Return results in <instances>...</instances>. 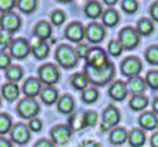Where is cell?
Masks as SVG:
<instances>
[{
	"mask_svg": "<svg viewBox=\"0 0 158 147\" xmlns=\"http://www.w3.org/2000/svg\"><path fill=\"white\" fill-rule=\"evenodd\" d=\"M16 0H0V13H11L16 6Z\"/></svg>",
	"mask_w": 158,
	"mask_h": 147,
	"instance_id": "42",
	"label": "cell"
},
{
	"mask_svg": "<svg viewBox=\"0 0 158 147\" xmlns=\"http://www.w3.org/2000/svg\"><path fill=\"white\" fill-rule=\"evenodd\" d=\"M0 147H13V145H11V142H10L8 139H5V138L0 136Z\"/></svg>",
	"mask_w": 158,
	"mask_h": 147,
	"instance_id": "51",
	"label": "cell"
},
{
	"mask_svg": "<svg viewBox=\"0 0 158 147\" xmlns=\"http://www.w3.org/2000/svg\"><path fill=\"white\" fill-rule=\"evenodd\" d=\"M39 81L42 84H47L48 87H51L53 84H56L59 81V70L56 65L53 63H45L39 68Z\"/></svg>",
	"mask_w": 158,
	"mask_h": 147,
	"instance_id": "5",
	"label": "cell"
},
{
	"mask_svg": "<svg viewBox=\"0 0 158 147\" xmlns=\"http://www.w3.org/2000/svg\"><path fill=\"white\" fill-rule=\"evenodd\" d=\"M70 138H71V130H70V127H67V125H56V127L51 130V139H53V142L57 144V145L67 144V142L70 141Z\"/></svg>",
	"mask_w": 158,
	"mask_h": 147,
	"instance_id": "14",
	"label": "cell"
},
{
	"mask_svg": "<svg viewBox=\"0 0 158 147\" xmlns=\"http://www.w3.org/2000/svg\"><path fill=\"white\" fill-rule=\"evenodd\" d=\"M146 60L152 65H158V47H149L146 50Z\"/></svg>",
	"mask_w": 158,
	"mask_h": 147,
	"instance_id": "36",
	"label": "cell"
},
{
	"mask_svg": "<svg viewBox=\"0 0 158 147\" xmlns=\"http://www.w3.org/2000/svg\"><path fill=\"white\" fill-rule=\"evenodd\" d=\"M89 84H90V81H89V78L85 76V73H77V75H74V76L71 78V85H73L76 90L84 92V90L89 87Z\"/></svg>",
	"mask_w": 158,
	"mask_h": 147,
	"instance_id": "28",
	"label": "cell"
},
{
	"mask_svg": "<svg viewBox=\"0 0 158 147\" xmlns=\"http://www.w3.org/2000/svg\"><path fill=\"white\" fill-rule=\"evenodd\" d=\"M102 2H104L106 5H109V6H113V5L118 3V0H102Z\"/></svg>",
	"mask_w": 158,
	"mask_h": 147,
	"instance_id": "52",
	"label": "cell"
},
{
	"mask_svg": "<svg viewBox=\"0 0 158 147\" xmlns=\"http://www.w3.org/2000/svg\"><path fill=\"white\" fill-rule=\"evenodd\" d=\"M57 108L60 113H71L74 110V101L71 96L68 95H64L57 99Z\"/></svg>",
	"mask_w": 158,
	"mask_h": 147,
	"instance_id": "25",
	"label": "cell"
},
{
	"mask_svg": "<svg viewBox=\"0 0 158 147\" xmlns=\"http://www.w3.org/2000/svg\"><path fill=\"white\" fill-rule=\"evenodd\" d=\"M11 42H13V37L10 33H5V31L0 33V53H3L6 48H10Z\"/></svg>",
	"mask_w": 158,
	"mask_h": 147,
	"instance_id": "40",
	"label": "cell"
},
{
	"mask_svg": "<svg viewBox=\"0 0 158 147\" xmlns=\"http://www.w3.org/2000/svg\"><path fill=\"white\" fill-rule=\"evenodd\" d=\"M6 78H8L10 82L16 84V82H19V81L23 78V70H22L19 65H11V67L6 70Z\"/></svg>",
	"mask_w": 158,
	"mask_h": 147,
	"instance_id": "29",
	"label": "cell"
},
{
	"mask_svg": "<svg viewBox=\"0 0 158 147\" xmlns=\"http://www.w3.org/2000/svg\"><path fill=\"white\" fill-rule=\"evenodd\" d=\"M68 125H70V130H81L82 127H85L84 124V113H74L70 116L68 119Z\"/></svg>",
	"mask_w": 158,
	"mask_h": 147,
	"instance_id": "32",
	"label": "cell"
},
{
	"mask_svg": "<svg viewBox=\"0 0 158 147\" xmlns=\"http://www.w3.org/2000/svg\"><path fill=\"white\" fill-rule=\"evenodd\" d=\"M0 104H2V101H0Z\"/></svg>",
	"mask_w": 158,
	"mask_h": 147,
	"instance_id": "55",
	"label": "cell"
},
{
	"mask_svg": "<svg viewBox=\"0 0 158 147\" xmlns=\"http://www.w3.org/2000/svg\"><path fill=\"white\" fill-rule=\"evenodd\" d=\"M11 127H13V119L6 113H0V135L10 133Z\"/></svg>",
	"mask_w": 158,
	"mask_h": 147,
	"instance_id": "34",
	"label": "cell"
},
{
	"mask_svg": "<svg viewBox=\"0 0 158 147\" xmlns=\"http://www.w3.org/2000/svg\"><path fill=\"white\" fill-rule=\"evenodd\" d=\"M107 60V56H106V51L99 47H95V48H90L87 57H85V65L87 67H101L104 65Z\"/></svg>",
	"mask_w": 158,
	"mask_h": 147,
	"instance_id": "12",
	"label": "cell"
},
{
	"mask_svg": "<svg viewBox=\"0 0 158 147\" xmlns=\"http://www.w3.org/2000/svg\"><path fill=\"white\" fill-rule=\"evenodd\" d=\"M123 50H124V48L121 47V43H119L118 40H110V42H109L107 51H109V54H110V56H113V57H118V56H121Z\"/></svg>",
	"mask_w": 158,
	"mask_h": 147,
	"instance_id": "37",
	"label": "cell"
},
{
	"mask_svg": "<svg viewBox=\"0 0 158 147\" xmlns=\"http://www.w3.org/2000/svg\"><path fill=\"white\" fill-rule=\"evenodd\" d=\"M146 85L152 90H158V71H149L146 75Z\"/></svg>",
	"mask_w": 158,
	"mask_h": 147,
	"instance_id": "38",
	"label": "cell"
},
{
	"mask_svg": "<svg viewBox=\"0 0 158 147\" xmlns=\"http://www.w3.org/2000/svg\"><path fill=\"white\" fill-rule=\"evenodd\" d=\"M147 104H149V99H147L146 96H143V95H135V96L130 99V108L135 110V112L144 110V108L147 107Z\"/></svg>",
	"mask_w": 158,
	"mask_h": 147,
	"instance_id": "31",
	"label": "cell"
},
{
	"mask_svg": "<svg viewBox=\"0 0 158 147\" xmlns=\"http://www.w3.org/2000/svg\"><path fill=\"white\" fill-rule=\"evenodd\" d=\"M51 22H53V25L60 27V25L65 22V14H64V11H59V10L53 11V13H51Z\"/></svg>",
	"mask_w": 158,
	"mask_h": 147,
	"instance_id": "43",
	"label": "cell"
},
{
	"mask_svg": "<svg viewBox=\"0 0 158 147\" xmlns=\"http://www.w3.org/2000/svg\"><path fill=\"white\" fill-rule=\"evenodd\" d=\"M17 112L23 119H33V118H36V115H39L40 105L34 101V98H25L19 102Z\"/></svg>",
	"mask_w": 158,
	"mask_h": 147,
	"instance_id": "4",
	"label": "cell"
},
{
	"mask_svg": "<svg viewBox=\"0 0 158 147\" xmlns=\"http://www.w3.org/2000/svg\"><path fill=\"white\" fill-rule=\"evenodd\" d=\"M30 47H31V53H33V56H34L37 60L45 59V57L48 56V53H50V47H48V43L44 42V40H39V39H36L34 43H31Z\"/></svg>",
	"mask_w": 158,
	"mask_h": 147,
	"instance_id": "16",
	"label": "cell"
},
{
	"mask_svg": "<svg viewBox=\"0 0 158 147\" xmlns=\"http://www.w3.org/2000/svg\"><path fill=\"white\" fill-rule=\"evenodd\" d=\"M74 51H76L77 57L85 59V57H87V54H89V51H90V47H87L85 43H79V45L74 48Z\"/></svg>",
	"mask_w": 158,
	"mask_h": 147,
	"instance_id": "45",
	"label": "cell"
},
{
	"mask_svg": "<svg viewBox=\"0 0 158 147\" xmlns=\"http://www.w3.org/2000/svg\"><path fill=\"white\" fill-rule=\"evenodd\" d=\"M150 144H152V147H158V132L152 135V138H150Z\"/></svg>",
	"mask_w": 158,
	"mask_h": 147,
	"instance_id": "50",
	"label": "cell"
},
{
	"mask_svg": "<svg viewBox=\"0 0 158 147\" xmlns=\"http://www.w3.org/2000/svg\"><path fill=\"white\" fill-rule=\"evenodd\" d=\"M85 76L89 78L90 84L102 87L109 84L115 76V67L112 62H106L101 67H87L85 65Z\"/></svg>",
	"mask_w": 158,
	"mask_h": 147,
	"instance_id": "1",
	"label": "cell"
},
{
	"mask_svg": "<svg viewBox=\"0 0 158 147\" xmlns=\"http://www.w3.org/2000/svg\"><path fill=\"white\" fill-rule=\"evenodd\" d=\"M30 132H31V130L28 129V125L19 122V124H14V125L11 127L10 135H11L13 142H16V144H27V142L30 141V138H31V133H30Z\"/></svg>",
	"mask_w": 158,
	"mask_h": 147,
	"instance_id": "9",
	"label": "cell"
},
{
	"mask_svg": "<svg viewBox=\"0 0 158 147\" xmlns=\"http://www.w3.org/2000/svg\"><path fill=\"white\" fill-rule=\"evenodd\" d=\"M10 56L16 57V59H25L30 53H31V47L25 39H16L11 42L10 45Z\"/></svg>",
	"mask_w": 158,
	"mask_h": 147,
	"instance_id": "10",
	"label": "cell"
},
{
	"mask_svg": "<svg viewBox=\"0 0 158 147\" xmlns=\"http://www.w3.org/2000/svg\"><path fill=\"white\" fill-rule=\"evenodd\" d=\"M40 87H42V82H40L39 79L30 78V79L25 81L22 90H23V93H25L27 98H34V96H37V95L40 93Z\"/></svg>",
	"mask_w": 158,
	"mask_h": 147,
	"instance_id": "15",
	"label": "cell"
},
{
	"mask_svg": "<svg viewBox=\"0 0 158 147\" xmlns=\"http://www.w3.org/2000/svg\"><path fill=\"white\" fill-rule=\"evenodd\" d=\"M85 37H87V40L90 43H99L106 37V30H104L102 25H99L96 22H92L85 28Z\"/></svg>",
	"mask_w": 158,
	"mask_h": 147,
	"instance_id": "11",
	"label": "cell"
},
{
	"mask_svg": "<svg viewBox=\"0 0 158 147\" xmlns=\"http://www.w3.org/2000/svg\"><path fill=\"white\" fill-rule=\"evenodd\" d=\"M11 67V56L6 53H0V70H8Z\"/></svg>",
	"mask_w": 158,
	"mask_h": 147,
	"instance_id": "44",
	"label": "cell"
},
{
	"mask_svg": "<svg viewBox=\"0 0 158 147\" xmlns=\"http://www.w3.org/2000/svg\"><path fill=\"white\" fill-rule=\"evenodd\" d=\"M20 25H22L20 17L16 13H13V11L11 13H5L2 17H0V27H2V30L5 33L13 34V33H16L20 28Z\"/></svg>",
	"mask_w": 158,
	"mask_h": 147,
	"instance_id": "7",
	"label": "cell"
},
{
	"mask_svg": "<svg viewBox=\"0 0 158 147\" xmlns=\"http://www.w3.org/2000/svg\"><path fill=\"white\" fill-rule=\"evenodd\" d=\"M127 141H129V144H130L132 147H141V145L146 142V135H144L143 130H139V129H133V130L129 133Z\"/></svg>",
	"mask_w": 158,
	"mask_h": 147,
	"instance_id": "22",
	"label": "cell"
},
{
	"mask_svg": "<svg viewBox=\"0 0 158 147\" xmlns=\"http://www.w3.org/2000/svg\"><path fill=\"white\" fill-rule=\"evenodd\" d=\"M96 122H98V113L96 112H85L84 113V124H85V127H93V125H96Z\"/></svg>",
	"mask_w": 158,
	"mask_h": 147,
	"instance_id": "41",
	"label": "cell"
},
{
	"mask_svg": "<svg viewBox=\"0 0 158 147\" xmlns=\"http://www.w3.org/2000/svg\"><path fill=\"white\" fill-rule=\"evenodd\" d=\"M121 8L127 14H133L138 10V0H123V2H121Z\"/></svg>",
	"mask_w": 158,
	"mask_h": 147,
	"instance_id": "39",
	"label": "cell"
},
{
	"mask_svg": "<svg viewBox=\"0 0 158 147\" xmlns=\"http://www.w3.org/2000/svg\"><path fill=\"white\" fill-rule=\"evenodd\" d=\"M17 8L22 11V13H25V14H31L34 10H36V6H37V0H17Z\"/></svg>",
	"mask_w": 158,
	"mask_h": 147,
	"instance_id": "33",
	"label": "cell"
},
{
	"mask_svg": "<svg viewBox=\"0 0 158 147\" xmlns=\"http://www.w3.org/2000/svg\"><path fill=\"white\" fill-rule=\"evenodd\" d=\"M119 119H121V115H119L118 108L113 107V105L107 107V108L104 110V113H102L101 130H102V132H106V130H112V127H116V125H118Z\"/></svg>",
	"mask_w": 158,
	"mask_h": 147,
	"instance_id": "8",
	"label": "cell"
},
{
	"mask_svg": "<svg viewBox=\"0 0 158 147\" xmlns=\"http://www.w3.org/2000/svg\"><path fill=\"white\" fill-rule=\"evenodd\" d=\"M126 87H127V92L133 95H143L146 90V81H143L139 76H135V78H130Z\"/></svg>",
	"mask_w": 158,
	"mask_h": 147,
	"instance_id": "20",
	"label": "cell"
},
{
	"mask_svg": "<svg viewBox=\"0 0 158 147\" xmlns=\"http://www.w3.org/2000/svg\"><path fill=\"white\" fill-rule=\"evenodd\" d=\"M143 68V63L138 57L135 56H130V57H126L123 62H121V73L127 78H135L139 75V71Z\"/></svg>",
	"mask_w": 158,
	"mask_h": 147,
	"instance_id": "6",
	"label": "cell"
},
{
	"mask_svg": "<svg viewBox=\"0 0 158 147\" xmlns=\"http://www.w3.org/2000/svg\"><path fill=\"white\" fill-rule=\"evenodd\" d=\"M2 96H5V99L10 101V102L16 101V99L19 98V87H17L16 84H13V82L5 84V85L2 87Z\"/></svg>",
	"mask_w": 158,
	"mask_h": 147,
	"instance_id": "26",
	"label": "cell"
},
{
	"mask_svg": "<svg viewBox=\"0 0 158 147\" xmlns=\"http://www.w3.org/2000/svg\"><path fill=\"white\" fill-rule=\"evenodd\" d=\"M98 98H99V93H98L96 88H89V87H87V88L82 92V101L87 102V104H93V102H96Z\"/></svg>",
	"mask_w": 158,
	"mask_h": 147,
	"instance_id": "35",
	"label": "cell"
},
{
	"mask_svg": "<svg viewBox=\"0 0 158 147\" xmlns=\"http://www.w3.org/2000/svg\"><path fill=\"white\" fill-rule=\"evenodd\" d=\"M138 122H139V125H141L144 130H153V129L158 127V118H156V115L152 113V112L143 113V115L139 116Z\"/></svg>",
	"mask_w": 158,
	"mask_h": 147,
	"instance_id": "18",
	"label": "cell"
},
{
	"mask_svg": "<svg viewBox=\"0 0 158 147\" xmlns=\"http://www.w3.org/2000/svg\"><path fill=\"white\" fill-rule=\"evenodd\" d=\"M101 19H102V23H104L106 27L113 28V27H116L118 22H119V14H118L115 10L110 8V10H106V11L102 13Z\"/></svg>",
	"mask_w": 158,
	"mask_h": 147,
	"instance_id": "23",
	"label": "cell"
},
{
	"mask_svg": "<svg viewBox=\"0 0 158 147\" xmlns=\"http://www.w3.org/2000/svg\"><path fill=\"white\" fill-rule=\"evenodd\" d=\"M51 33H53V30H51V25H50L48 22H39V23L36 25V28H34V36H36V39L44 40V42L51 37Z\"/></svg>",
	"mask_w": 158,
	"mask_h": 147,
	"instance_id": "19",
	"label": "cell"
},
{
	"mask_svg": "<svg viewBox=\"0 0 158 147\" xmlns=\"http://www.w3.org/2000/svg\"><path fill=\"white\" fill-rule=\"evenodd\" d=\"M28 129L33 130V132H40V130H42V121L37 119V118L30 119V125H28Z\"/></svg>",
	"mask_w": 158,
	"mask_h": 147,
	"instance_id": "46",
	"label": "cell"
},
{
	"mask_svg": "<svg viewBox=\"0 0 158 147\" xmlns=\"http://www.w3.org/2000/svg\"><path fill=\"white\" fill-rule=\"evenodd\" d=\"M136 31L139 36H149L153 33V22L150 19H141L136 25Z\"/></svg>",
	"mask_w": 158,
	"mask_h": 147,
	"instance_id": "30",
	"label": "cell"
},
{
	"mask_svg": "<svg viewBox=\"0 0 158 147\" xmlns=\"http://www.w3.org/2000/svg\"><path fill=\"white\" fill-rule=\"evenodd\" d=\"M81 147H101V144L96 142V141H85V142L81 144Z\"/></svg>",
	"mask_w": 158,
	"mask_h": 147,
	"instance_id": "49",
	"label": "cell"
},
{
	"mask_svg": "<svg viewBox=\"0 0 158 147\" xmlns=\"http://www.w3.org/2000/svg\"><path fill=\"white\" fill-rule=\"evenodd\" d=\"M84 13H85L87 17H90V19L95 20V19H98V17L102 16L104 10H102V5H101L99 2H96V0H92V2H89V3L85 5Z\"/></svg>",
	"mask_w": 158,
	"mask_h": 147,
	"instance_id": "21",
	"label": "cell"
},
{
	"mask_svg": "<svg viewBox=\"0 0 158 147\" xmlns=\"http://www.w3.org/2000/svg\"><path fill=\"white\" fill-rule=\"evenodd\" d=\"M118 42L121 43V47L124 50H133L136 48V45L139 43V34L135 28L132 27H127V28H123L119 31V39Z\"/></svg>",
	"mask_w": 158,
	"mask_h": 147,
	"instance_id": "3",
	"label": "cell"
},
{
	"mask_svg": "<svg viewBox=\"0 0 158 147\" xmlns=\"http://www.w3.org/2000/svg\"><path fill=\"white\" fill-rule=\"evenodd\" d=\"M65 37H67L70 42L81 43L82 39L85 37V28L79 23V22H73V23H70V25L65 28Z\"/></svg>",
	"mask_w": 158,
	"mask_h": 147,
	"instance_id": "13",
	"label": "cell"
},
{
	"mask_svg": "<svg viewBox=\"0 0 158 147\" xmlns=\"http://www.w3.org/2000/svg\"><path fill=\"white\" fill-rule=\"evenodd\" d=\"M57 2H62V3H68V2H71V0H57Z\"/></svg>",
	"mask_w": 158,
	"mask_h": 147,
	"instance_id": "54",
	"label": "cell"
},
{
	"mask_svg": "<svg viewBox=\"0 0 158 147\" xmlns=\"http://www.w3.org/2000/svg\"><path fill=\"white\" fill-rule=\"evenodd\" d=\"M150 17H152V20L158 22V2H155L150 6Z\"/></svg>",
	"mask_w": 158,
	"mask_h": 147,
	"instance_id": "47",
	"label": "cell"
},
{
	"mask_svg": "<svg viewBox=\"0 0 158 147\" xmlns=\"http://www.w3.org/2000/svg\"><path fill=\"white\" fill-rule=\"evenodd\" d=\"M34 147H54V144L50 139H40L34 144Z\"/></svg>",
	"mask_w": 158,
	"mask_h": 147,
	"instance_id": "48",
	"label": "cell"
},
{
	"mask_svg": "<svg viewBox=\"0 0 158 147\" xmlns=\"http://www.w3.org/2000/svg\"><path fill=\"white\" fill-rule=\"evenodd\" d=\"M127 136H129V133L126 132V129H123V127H115V129L110 132V142L115 144V145L124 144V142L127 141Z\"/></svg>",
	"mask_w": 158,
	"mask_h": 147,
	"instance_id": "24",
	"label": "cell"
},
{
	"mask_svg": "<svg viewBox=\"0 0 158 147\" xmlns=\"http://www.w3.org/2000/svg\"><path fill=\"white\" fill-rule=\"evenodd\" d=\"M56 60L64 68H73L77 63V54L70 45H59L56 50Z\"/></svg>",
	"mask_w": 158,
	"mask_h": 147,
	"instance_id": "2",
	"label": "cell"
},
{
	"mask_svg": "<svg viewBox=\"0 0 158 147\" xmlns=\"http://www.w3.org/2000/svg\"><path fill=\"white\" fill-rule=\"evenodd\" d=\"M40 98H42V101H44L45 104L51 105V104L57 102L59 93H57V90H56L54 87H47V88H44V90L40 92Z\"/></svg>",
	"mask_w": 158,
	"mask_h": 147,
	"instance_id": "27",
	"label": "cell"
},
{
	"mask_svg": "<svg viewBox=\"0 0 158 147\" xmlns=\"http://www.w3.org/2000/svg\"><path fill=\"white\" fill-rule=\"evenodd\" d=\"M152 108H153V113H158V98L153 101V104H152Z\"/></svg>",
	"mask_w": 158,
	"mask_h": 147,
	"instance_id": "53",
	"label": "cell"
},
{
	"mask_svg": "<svg viewBox=\"0 0 158 147\" xmlns=\"http://www.w3.org/2000/svg\"><path fill=\"white\" fill-rule=\"evenodd\" d=\"M109 95L115 101H124V98L127 96V87H126V84L121 82V81L113 82L112 87L109 88Z\"/></svg>",
	"mask_w": 158,
	"mask_h": 147,
	"instance_id": "17",
	"label": "cell"
}]
</instances>
